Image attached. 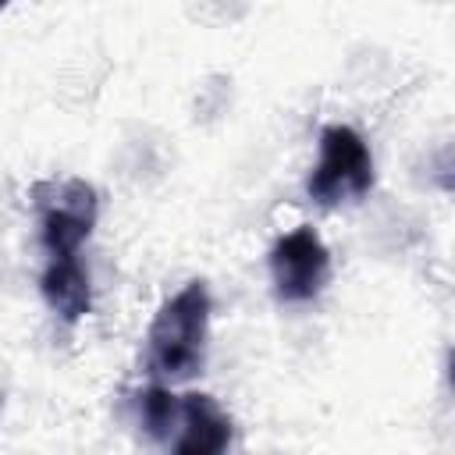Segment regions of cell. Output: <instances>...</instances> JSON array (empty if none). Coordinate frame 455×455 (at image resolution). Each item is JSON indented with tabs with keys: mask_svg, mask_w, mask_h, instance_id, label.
I'll return each instance as SVG.
<instances>
[{
	"mask_svg": "<svg viewBox=\"0 0 455 455\" xmlns=\"http://www.w3.org/2000/svg\"><path fill=\"white\" fill-rule=\"evenodd\" d=\"M331 274V252L313 228H295L281 235L270 249V277L281 302H309L320 295Z\"/></svg>",
	"mask_w": 455,
	"mask_h": 455,
	"instance_id": "cell-4",
	"label": "cell"
},
{
	"mask_svg": "<svg viewBox=\"0 0 455 455\" xmlns=\"http://www.w3.org/2000/svg\"><path fill=\"white\" fill-rule=\"evenodd\" d=\"M139 419L149 437L171 444V434L178 423V395H171L167 387H146L139 395Z\"/></svg>",
	"mask_w": 455,
	"mask_h": 455,
	"instance_id": "cell-7",
	"label": "cell"
},
{
	"mask_svg": "<svg viewBox=\"0 0 455 455\" xmlns=\"http://www.w3.org/2000/svg\"><path fill=\"white\" fill-rule=\"evenodd\" d=\"M4 7H7V0H0V11H4Z\"/></svg>",
	"mask_w": 455,
	"mask_h": 455,
	"instance_id": "cell-8",
	"label": "cell"
},
{
	"mask_svg": "<svg viewBox=\"0 0 455 455\" xmlns=\"http://www.w3.org/2000/svg\"><path fill=\"white\" fill-rule=\"evenodd\" d=\"M231 444V416L210 395H178V423L171 451L178 455H217Z\"/></svg>",
	"mask_w": 455,
	"mask_h": 455,
	"instance_id": "cell-5",
	"label": "cell"
},
{
	"mask_svg": "<svg viewBox=\"0 0 455 455\" xmlns=\"http://www.w3.org/2000/svg\"><path fill=\"white\" fill-rule=\"evenodd\" d=\"M210 331V291L203 281H188L153 316L146 334L149 373L164 380H188L203 370Z\"/></svg>",
	"mask_w": 455,
	"mask_h": 455,
	"instance_id": "cell-1",
	"label": "cell"
},
{
	"mask_svg": "<svg viewBox=\"0 0 455 455\" xmlns=\"http://www.w3.org/2000/svg\"><path fill=\"white\" fill-rule=\"evenodd\" d=\"M32 206L39 213V235L50 256H78L82 242L92 235L100 203L92 185L82 178L39 181L32 188Z\"/></svg>",
	"mask_w": 455,
	"mask_h": 455,
	"instance_id": "cell-3",
	"label": "cell"
},
{
	"mask_svg": "<svg viewBox=\"0 0 455 455\" xmlns=\"http://www.w3.org/2000/svg\"><path fill=\"white\" fill-rule=\"evenodd\" d=\"M373 188V156L363 135L348 124H331L320 132V160L306 181V192L320 206L355 203Z\"/></svg>",
	"mask_w": 455,
	"mask_h": 455,
	"instance_id": "cell-2",
	"label": "cell"
},
{
	"mask_svg": "<svg viewBox=\"0 0 455 455\" xmlns=\"http://www.w3.org/2000/svg\"><path fill=\"white\" fill-rule=\"evenodd\" d=\"M39 284H43V295H46L50 309L68 323L82 320L89 313V306H92L89 270L82 267L78 256H50Z\"/></svg>",
	"mask_w": 455,
	"mask_h": 455,
	"instance_id": "cell-6",
	"label": "cell"
}]
</instances>
